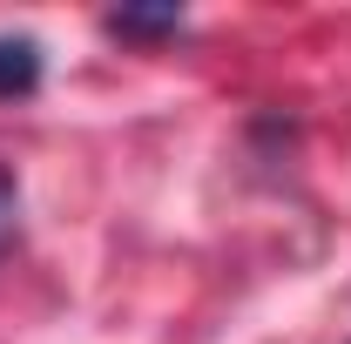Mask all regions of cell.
Listing matches in <instances>:
<instances>
[{"label": "cell", "mask_w": 351, "mask_h": 344, "mask_svg": "<svg viewBox=\"0 0 351 344\" xmlns=\"http://www.w3.org/2000/svg\"><path fill=\"white\" fill-rule=\"evenodd\" d=\"M34 82H41V47L27 34H0V101L27 95Z\"/></svg>", "instance_id": "1"}, {"label": "cell", "mask_w": 351, "mask_h": 344, "mask_svg": "<svg viewBox=\"0 0 351 344\" xmlns=\"http://www.w3.org/2000/svg\"><path fill=\"white\" fill-rule=\"evenodd\" d=\"M182 27V14H135V7H122V14H108V34H122V41H156V34H176Z\"/></svg>", "instance_id": "2"}, {"label": "cell", "mask_w": 351, "mask_h": 344, "mask_svg": "<svg viewBox=\"0 0 351 344\" xmlns=\"http://www.w3.org/2000/svg\"><path fill=\"white\" fill-rule=\"evenodd\" d=\"M14 230H21V189H14V175L0 169V250L14 243Z\"/></svg>", "instance_id": "3"}]
</instances>
